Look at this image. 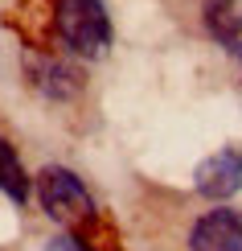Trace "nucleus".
Masks as SVG:
<instances>
[{
    "label": "nucleus",
    "mask_w": 242,
    "mask_h": 251,
    "mask_svg": "<svg viewBox=\"0 0 242 251\" xmlns=\"http://www.w3.org/2000/svg\"><path fill=\"white\" fill-rule=\"evenodd\" d=\"M193 185H197V194H201V198H209V202L230 198L242 185V149L230 144V149L205 156V161L197 165V173H193Z\"/></svg>",
    "instance_id": "4"
},
{
    "label": "nucleus",
    "mask_w": 242,
    "mask_h": 251,
    "mask_svg": "<svg viewBox=\"0 0 242 251\" xmlns=\"http://www.w3.org/2000/svg\"><path fill=\"white\" fill-rule=\"evenodd\" d=\"M205 29L234 62H242V0H205Z\"/></svg>",
    "instance_id": "5"
},
{
    "label": "nucleus",
    "mask_w": 242,
    "mask_h": 251,
    "mask_svg": "<svg viewBox=\"0 0 242 251\" xmlns=\"http://www.w3.org/2000/svg\"><path fill=\"white\" fill-rule=\"evenodd\" d=\"M45 251H90V247L82 243V239H74V235H54L45 243Z\"/></svg>",
    "instance_id": "8"
},
{
    "label": "nucleus",
    "mask_w": 242,
    "mask_h": 251,
    "mask_svg": "<svg viewBox=\"0 0 242 251\" xmlns=\"http://www.w3.org/2000/svg\"><path fill=\"white\" fill-rule=\"evenodd\" d=\"M189 251H242V214L230 206H214L193 218L185 235Z\"/></svg>",
    "instance_id": "3"
},
{
    "label": "nucleus",
    "mask_w": 242,
    "mask_h": 251,
    "mask_svg": "<svg viewBox=\"0 0 242 251\" xmlns=\"http://www.w3.org/2000/svg\"><path fill=\"white\" fill-rule=\"evenodd\" d=\"M37 198L45 206V214L62 226H82L94 218V202H90L87 185L62 165H49V169L37 173Z\"/></svg>",
    "instance_id": "2"
},
{
    "label": "nucleus",
    "mask_w": 242,
    "mask_h": 251,
    "mask_svg": "<svg viewBox=\"0 0 242 251\" xmlns=\"http://www.w3.org/2000/svg\"><path fill=\"white\" fill-rule=\"evenodd\" d=\"M54 25L66 50H74L82 58H103L111 46V17L103 0H58Z\"/></svg>",
    "instance_id": "1"
},
{
    "label": "nucleus",
    "mask_w": 242,
    "mask_h": 251,
    "mask_svg": "<svg viewBox=\"0 0 242 251\" xmlns=\"http://www.w3.org/2000/svg\"><path fill=\"white\" fill-rule=\"evenodd\" d=\"M29 78L49 99H70L82 91V75L62 58H29Z\"/></svg>",
    "instance_id": "6"
},
{
    "label": "nucleus",
    "mask_w": 242,
    "mask_h": 251,
    "mask_svg": "<svg viewBox=\"0 0 242 251\" xmlns=\"http://www.w3.org/2000/svg\"><path fill=\"white\" fill-rule=\"evenodd\" d=\"M0 190L13 198L17 206L29 202V177H25V169H21V161H17V152H13V144H8L4 136H0Z\"/></svg>",
    "instance_id": "7"
}]
</instances>
